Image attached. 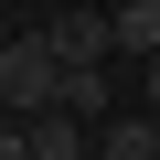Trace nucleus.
Returning a JSON list of instances; mask_svg holds the SVG:
<instances>
[{"instance_id":"1","label":"nucleus","mask_w":160,"mask_h":160,"mask_svg":"<svg viewBox=\"0 0 160 160\" xmlns=\"http://www.w3.org/2000/svg\"><path fill=\"white\" fill-rule=\"evenodd\" d=\"M0 107H11V128H32V118L64 107V53H53V32H11V43H0Z\"/></svg>"},{"instance_id":"2","label":"nucleus","mask_w":160,"mask_h":160,"mask_svg":"<svg viewBox=\"0 0 160 160\" xmlns=\"http://www.w3.org/2000/svg\"><path fill=\"white\" fill-rule=\"evenodd\" d=\"M43 32H53L64 64H107V53H118V11H53Z\"/></svg>"},{"instance_id":"3","label":"nucleus","mask_w":160,"mask_h":160,"mask_svg":"<svg viewBox=\"0 0 160 160\" xmlns=\"http://www.w3.org/2000/svg\"><path fill=\"white\" fill-rule=\"evenodd\" d=\"M96 149H107V160H160V118H149V107H139V118H107Z\"/></svg>"},{"instance_id":"4","label":"nucleus","mask_w":160,"mask_h":160,"mask_svg":"<svg viewBox=\"0 0 160 160\" xmlns=\"http://www.w3.org/2000/svg\"><path fill=\"white\" fill-rule=\"evenodd\" d=\"M64 118L107 128V64H64Z\"/></svg>"},{"instance_id":"5","label":"nucleus","mask_w":160,"mask_h":160,"mask_svg":"<svg viewBox=\"0 0 160 160\" xmlns=\"http://www.w3.org/2000/svg\"><path fill=\"white\" fill-rule=\"evenodd\" d=\"M118 53H160V0H118Z\"/></svg>"},{"instance_id":"6","label":"nucleus","mask_w":160,"mask_h":160,"mask_svg":"<svg viewBox=\"0 0 160 160\" xmlns=\"http://www.w3.org/2000/svg\"><path fill=\"white\" fill-rule=\"evenodd\" d=\"M149 118H160V53H149Z\"/></svg>"}]
</instances>
